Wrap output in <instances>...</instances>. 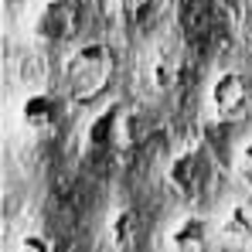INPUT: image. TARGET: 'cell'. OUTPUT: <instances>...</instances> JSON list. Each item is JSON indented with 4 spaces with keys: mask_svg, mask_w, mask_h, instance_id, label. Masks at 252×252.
I'll return each mask as SVG.
<instances>
[{
    "mask_svg": "<svg viewBox=\"0 0 252 252\" xmlns=\"http://www.w3.org/2000/svg\"><path fill=\"white\" fill-rule=\"evenodd\" d=\"M68 89H72V99L75 102H89L95 99L106 85H109V75H113V51L106 44L92 41L82 44L72 58H68Z\"/></svg>",
    "mask_w": 252,
    "mask_h": 252,
    "instance_id": "obj_1",
    "label": "cell"
},
{
    "mask_svg": "<svg viewBox=\"0 0 252 252\" xmlns=\"http://www.w3.org/2000/svg\"><path fill=\"white\" fill-rule=\"evenodd\" d=\"M211 109L218 120H235L242 116L246 102H249V85L239 72H221L215 82H211Z\"/></svg>",
    "mask_w": 252,
    "mask_h": 252,
    "instance_id": "obj_2",
    "label": "cell"
},
{
    "mask_svg": "<svg viewBox=\"0 0 252 252\" xmlns=\"http://www.w3.org/2000/svg\"><path fill=\"white\" fill-rule=\"evenodd\" d=\"M205 181V157L198 150H181L167 167V184L177 194H194Z\"/></svg>",
    "mask_w": 252,
    "mask_h": 252,
    "instance_id": "obj_3",
    "label": "cell"
},
{
    "mask_svg": "<svg viewBox=\"0 0 252 252\" xmlns=\"http://www.w3.org/2000/svg\"><path fill=\"white\" fill-rule=\"evenodd\" d=\"M55 120H58V102H55L51 92L34 89V92L24 95V102H21V123H24V129H31V133H48V129L55 126Z\"/></svg>",
    "mask_w": 252,
    "mask_h": 252,
    "instance_id": "obj_4",
    "label": "cell"
},
{
    "mask_svg": "<svg viewBox=\"0 0 252 252\" xmlns=\"http://www.w3.org/2000/svg\"><path fill=\"white\" fill-rule=\"evenodd\" d=\"M120 129H123V109L120 106H106L99 116H92V123L85 129V143L92 150H106L120 143Z\"/></svg>",
    "mask_w": 252,
    "mask_h": 252,
    "instance_id": "obj_5",
    "label": "cell"
},
{
    "mask_svg": "<svg viewBox=\"0 0 252 252\" xmlns=\"http://www.w3.org/2000/svg\"><path fill=\"white\" fill-rule=\"evenodd\" d=\"M170 252H208V225L205 218H181L167 235Z\"/></svg>",
    "mask_w": 252,
    "mask_h": 252,
    "instance_id": "obj_6",
    "label": "cell"
},
{
    "mask_svg": "<svg viewBox=\"0 0 252 252\" xmlns=\"http://www.w3.org/2000/svg\"><path fill=\"white\" fill-rule=\"evenodd\" d=\"M34 31H38L41 41L65 38L72 31V10H68V3H48L41 10V17H38V24H34Z\"/></svg>",
    "mask_w": 252,
    "mask_h": 252,
    "instance_id": "obj_7",
    "label": "cell"
},
{
    "mask_svg": "<svg viewBox=\"0 0 252 252\" xmlns=\"http://www.w3.org/2000/svg\"><path fill=\"white\" fill-rule=\"evenodd\" d=\"M133 232H136V215H133V208L109 211V218H106V246L109 249L113 252L126 249L133 242Z\"/></svg>",
    "mask_w": 252,
    "mask_h": 252,
    "instance_id": "obj_8",
    "label": "cell"
},
{
    "mask_svg": "<svg viewBox=\"0 0 252 252\" xmlns=\"http://www.w3.org/2000/svg\"><path fill=\"white\" fill-rule=\"evenodd\" d=\"M221 228H225L228 239H235V242H249V239H252V201H235V205L228 208V215H225Z\"/></svg>",
    "mask_w": 252,
    "mask_h": 252,
    "instance_id": "obj_9",
    "label": "cell"
},
{
    "mask_svg": "<svg viewBox=\"0 0 252 252\" xmlns=\"http://www.w3.org/2000/svg\"><path fill=\"white\" fill-rule=\"evenodd\" d=\"M17 79L28 85V92L44 89V82H48V62L41 55H24L21 65H17Z\"/></svg>",
    "mask_w": 252,
    "mask_h": 252,
    "instance_id": "obj_10",
    "label": "cell"
},
{
    "mask_svg": "<svg viewBox=\"0 0 252 252\" xmlns=\"http://www.w3.org/2000/svg\"><path fill=\"white\" fill-rule=\"evenodd\" d=\"M147 79L154 85V92H167L170 85H174V62H170V55H154L150 58V65H147Z\"/></svg>",
    "mask_w": 252,
    "mask_h": 252,
    "instance_id": "obj_11",
    "label": "cell"
},
{
    "mask_svg": "<svg viewBox=\"0 0 252 252\" xmlns=\"http://www.w3.org/2000/svg\"><path fill=\"white\" fill-rule=\"evenodd\" d=\"M17 252H55V246H51V239H48L44 232H28V235L21 239Z\"/></svg>",
    "mask_w": 252,
    "mask_h": 252,
    "instance_id": "obj_12",
    "label": "cell"
},
{
    "mask_svg": "<svg viewBox=\"0 0 252 252\" xmlns=\"http://www.w3.org/2000/svg\"><path fill=\"white\" fill-rule=\"evenodd\" d=\"M235 170H239V177H242V181H246V184L252 188V140L246 143V147H242V150H239V160H235Z\"/></svg>",
    "mask_w": 252,
    "mask_h": 252,
    "instance_id": "obj_13",
    "label": "cell"
},
{
    "mask_svg": "<svg viewBox=\"0 0 252 252\" xmlns=\"http://www.w3.org/2000/svg\"><path fill=\"white\" fill-rule=\"evenodd\" d=\"M113 3H116L120 10H140V7H143L147 0H113Z\"/></svg>",
    "mask_w": 252,
    "mask_h": 252,
    "instance_id": "obj_14",
    "label": "cell"
}]
</instances>
